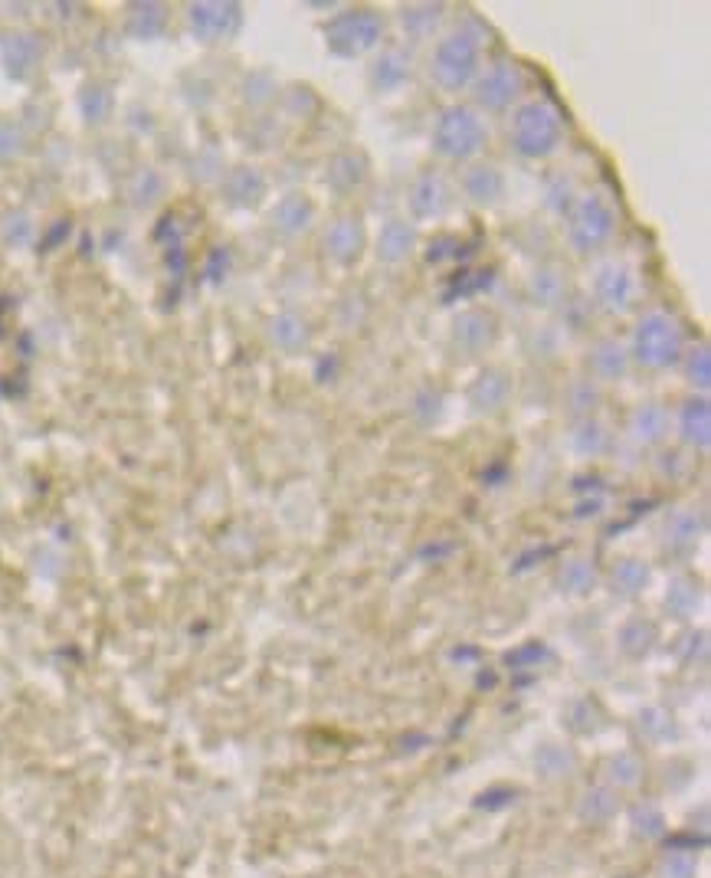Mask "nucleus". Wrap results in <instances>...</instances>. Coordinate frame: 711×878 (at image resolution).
<instances>
[{
    "mask_svg": "<svg viewBox=\"0 0 711 878\" xmlns=\"http://www.w3.org/2000/svg\"><path fill=\"white\" fill-rule=\"evenodd\" d=\"M4 56H7V66L14 69V73H20L23 63H33V59H37V46L30 43V37H7Z\"/></svg>",
    "mask_w": 711,
    "mask_h": 878,
    "instance_id": "obj_1",
    "label": "nucleus"
}]
</instances>
